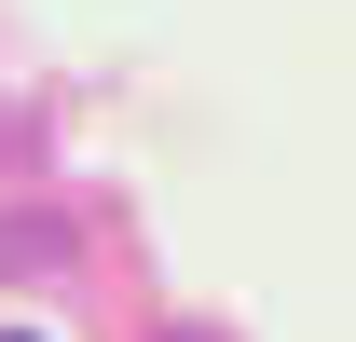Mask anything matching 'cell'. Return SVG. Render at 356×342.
Listing matches in <instances>:
<instances>
[{
	"label": "cell",
	"mask_w": 356,
	"mask_h": 342,
	"mask_svg": "<svg viewBox=\"0 0 356 342\" xmlns=\"http://www.w3.org/2000/svg\"><path fill=\"white\" fill-rule=\"evenodd\" d=\"M69 247H83V233L55 206H0V274H69Z\"/></svg>",
	"instance_id": "6da1fadb"
},
{
	"label": "cell",
	"mask_w": 356,
	"mask_h": 342,
	"mask_svg": "<svg viewBox=\"0 0 356 342\" xmlns=\"http://www.w3.org/2000/svg\"><path fill=\"white\" fill-rule=\"evenodd\" d=\"M28 137H42V124H28V110H0V165H28Z\"/></svg>",
	"instance_id": "7a4b0ae2"
},
{
	"label": "cell",
	"mask_w": 356,
	"mask_h": 342,
	"mask_svg": "<svg viewBox=\"0 0 356 342\" xmlns=\"http://www.w3.org/2000/svg\"><path fill=\"white\" fill-rule=\"evenodd\" d=\"M165 342H220V329H165Z\"/></svg>",
	"instance_id": "3957f363"
},
{
	"label": "cell",
	"mask_w": 356,
	"mask_h": 342,
	"mask_svg": "<svg viewBox=\"0 0 356 342\" xmlns=\"http://www.w3.org/2000/svg\"><path fill=\"white\" fill-rule=\"evenodd\" d=\"M0 342H42V329H0Z\"/></svg>",
	"instance_id": "277c9868"
}]
</instances>
